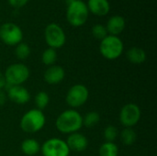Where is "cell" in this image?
<instances>
[{
	"label": "cell",
	"mask_w": 157,
	"mask_h": 156,
	"mask_svg": "<svg viewBox=\"0 0 157 156\" xmlns=\"http://www.w3.org/2000/svg\"><path fill=\"white\" fill-rule=\"evenodd\" d=\"M55 126L63 134L75 133L83 127V117L75 109H66L57 117Z\"/></svg>",
	"instance_id": "cell-1"
},
{
	"label": "cell",
	"mask_w": 157,
	"mask_h": 156,
	"mask_svg": "<svg viewBox=\"0 0 157 156\" xmlns=\"http://www.w3.org/2000/svg\"><path fill=\"white\" fill-rule=\"evenodd\" d=\"M46 123L44 113L37 108H32L27 111L20 120L21 130L29 134L36 133L43 129Z\"/></svg>",
	"instance_id": "cell-2"
},
{
	"label": "cell",
	"mask_w": 157,
	"mask_h": 156,
	"mask_svg": "<svg viewBox=\"0 0 157 156\" xmlns=\"http://www.w3.org/2000/svg\"><path fill=\"white\" fill-rule=\"evenodd\" d=\"M124 45L118 36L108 35L100 41L99 51L107 60H116L123 52Z\"/></svg>",
	"instance_id": "cell-3"
},
{
	"label": "cell",
	"mask_w": 157,
	"mask_h": 156,
	"mask_svg": "<svg viewBox=\"0 0 157 156\" xmlns=\"http://www.w3.org/2000/svg\"><path fill=\"white\" fill-rule=\"evenodd\" d=\"M88 13L87 6L84 1L75 0L67 6L66 19L73 27H80L86 22Z\"/></svg>",
	"instance_id": "cell-4"
},
{
	"label": "cell",
	"mask_w": 157,
	"mask_h": 156,
	"mask_svg": "<svg viewBox=\"0 0 157 156\" xmlns=\"http://www.w3.org/2000/svg\"><path fill=\"white\" fill-rule=\"evenodd\" d=\"M29 67L21 63L9 65L4 73L6 86H22L29 77Z\"/></svg>",
	"instance_id": "cell-5"
},
{
	"label": "cell",
	"mask_w": 157,
	"mask_h": 156,
	"mask_svg": "<svg viewBox=\"0 0 157 156\" xmlns=\"http://www.w3.org/2000/svg\"><path fill=\"white\" fill-rule=\"evenodd\" d=\"M0 40L8 46H17L23 40L22 29L15 23H4L0 26Z\"/></svg>",
	"instance_id": "cell-6"
},
{
	"label": "cell",
	"mask_w": 157,
	"mask_h": 156,
	"mask_svg": "<svg viewBox=\"0 0 157 156\" xmlns=\"http://www.w3.org/2000/svg\"><path fill=\"white\" fill-rule=\"evenodd\" d=\"M44 38L49 48L54 50L63 47L66 41V36L63 29L56 23H51L45 28Z\"/></svg>",
	"instance_id": "cell-7"
},
{
	"label": "cell",
	"mask_w": 157,
	"mask_h": 156,
	"mask_svg": "<svg viewBox=\"0 0 157 156\" xmlns=\"http://www.w3.org/2000/svg\"><path fill=\"white\" fill-rule=\"evenodd\" d=\"M89 97V91L84 85L77 84L70 87L68 90L65 101L67 105L73 108H77L86 104Z\"/></svg>",
	"instance_id": "cell-8"
},
{
	"label": "cell",
	"mask_w": 157,
	"mask_h": 156,
	"mask_svg": "<svg viewBox=\"0 0 157 156\" xmlns=\"http://www.w3.org/2000/svg\"><path fill=\"white\" fill-rule=\"evenodd\" d=\"M43 156H69L70 150L65 141L60 138H51L40 146Z\"/></svg>",
	"instance_id": "cell-9"
},
{
	"label": "cell",
	"mask_w": 157,
	"mask_h": 156,
	"mask_svg": "<svg viewBox=\"0 0 157 156\" xmlns=\"http://www.w3.org/2000/svg\"><path fill=\"white\" fill-rule=\"evenodd\" d=\"M142 116L139 106L134 103H128L122 107L120 112V121L125 128H132L135 126Z\"/></svg>",
	"instance_id": "cell-10"
},
{
	"label": "cell",
	"mask_w": 157,
	"mask_h": 156,
	"mask_svg": "<svg viewBox=\"0 0 157 156\" xmlns=\"http://www.w3.org/2000/svg\"><path fill=\"white\" fill-rule=\"evenodd\" d=\"M7 98L15 104L24 105L30 100V94L29 90L23 86H8L6 92Z\"/></svg>",
	"instance_id": "cell-11"
},
{
	"label": "cell",
	"mask_w": 157,
	"mask_h": 156,
	"mask_svg": "<svg viewBox=\"0 0 157 156\" xmlns=\"http://www.w3.org/2000/svg\"><path fill=\"white\" fill-rule=\"evenodd\" d=\"M65 142H66L67 146L70 151H74V152H77V153L84 152L85 150H86V148L88 146L87 138L84 134L79 133L78 131L69 134V136Z\"/></svg>",
	"instance_id": "cell-12"
},
{
	"label": "cell",
	"mask_w": 157,
	"mask_h": 156,
	"mask_svg": "<svg viewBox=\"0 0 157 156\" xmlns=\"http://www.w3.org/2000/svg\"><path fill=\"white\" fill-rule=\"evenodd\" d=\"M64 77H65L64 69L55 64L49 66L43 74L44 81L49 85H58L64 79Z\"/></svg>",
	"instance_id": "cell-13"
},
{
	"label": "cell",
	"mask_w": 157,
	"mask_h": 156,
	"mask_svg": "<svg viewBox=\"0 0 157 156\" xmlns=\"http://www.w3.org/2000/svg\"><path fill=\"white\" fill-rule=\"evenodd\" d=\"M125 19L123 17L121 16H113L111 17L107 23L106 29L108 33H109V35H113V36H118L119 34H121L124 29H125Z\"/></svg>",
	"instance_id": "cell-14"
},
{
	"label": "cell",
	"mask_w": 157,
	"mask_h": 156,
	"mask_svg": "<svg viewBox=\"0 0 157 156\" xmlns=\"http://www.w3.org/2000/svg\"><path fill=\"white\" fill-rule=\"evenodd\" d=\"M88 11L97 16H105L109 12L110 6L108 0H88Z\"/></svg>",
	"instance_id": "cell-15"
},
{
	"label": "cell",
	"mask_w": 157,
	"mask_h": 156,
	"mask_svg": "<svg viewBox=\"0 0 157 156\" xmlns=\"http://www.w3.org/2000/svg\"><path fill=\"white\" fill-rule=\"evenodd\" d=\"M20 149L25 155L34 156L40 152V144L37 140L29 138L22 142Z\"/></svg>",
	"instance_id": "cell-16"
},
{
	"label": "cell",
	"mask_w": 157,
	"mask_h": 156,
	"mask_svg": "<svg viewBox=\"0 0 157 156\" xmlns=\"http://www.w3.org/2000/svg\"><path fill=\"white\" fill-rule=\"evenodd\" d=\"M127 59L129 62L134 64H141L145 62L146 60V53L145 51L139 47H132L128 50L127 53Z\"/></svg>",
	"instance_id": "cell-17"
},
{
	"label": "cell",
	"mask_w": 157,
	"mask_h": 156,
	"mask_svg": "<svg viewBox=\"0 0 157 156\" xmlns=\"http://www.w3.org/2000/svg\"><path fill=\"white\" fill-rule=\"evenodd\" d=\"M99 156H118L119 155V148L115 143L105 142L101 144L98 149Z\"/></svg>",
	"instance_id": "cell-18"
},
{
	"label": "cell",
	"mask_w": 157,
	"mask_h": 156,
	"mask_svg": "<svg viewBox=\"0 0 157 156\" xmlns=\"http://www.w3.org/2000/svg\"><path fill=\"white\" fill-rule=\"evenodd\" d=\"M34 102H35V105L37 107V109H40V110L42 111L49 105L50 97L46 92L40 91V92H38L36 94V96L34 97Z\"/></svg>",
	"instance_id": "cell-19"
},
{
	"label": "cell",
	"mask_w": 157,
	"mask_h": 156,
	"mask_svg": "<svg viewBox=\"0 0 157 156\" xmlns=\"http://www.w3.org/2000/svg\"><path fill=\"white\" fill-rule=\"evenodd\" d=\"M136 132L132 128H125L121 133V142L125 145H132L136 142Z\"/></svg>",
	"instance_id": "cell-20"
},
{
	"label": "cell",
	"mask_w": 157,
	"mask_h": 156,
	"mask_svg": "<svg viewBox=\"0 0 157 156\" xmlns=\"http://www.w3.org/2000/svg\"><path fill=\"white\" fill-rule=\"evenodd\" d=\"M41 61L42 63L47 66H52L57 61V52L56 50L52 48L46 49L41 55Z\"/></svg>",
	"instance_id": "cell-21"
},
{
	"label": "cell",
	"mask_w": 157,
	"mask_h": 156,
	"mask_svg": "<svg viewBox=\"0 0 157 156\" xmlns=\"http://www.w3.org/2000/svg\"><path fill=\"white\" fill-rule=\"evenodd\" d=\"M100 120V116L97 111H90L83 118V126L86 128H94Z\"/></svg>",
	"instance_id": "cell-22"
},
{
	"label": "cell",
	"mask_w": 157,
	"mask_h": 156,
	"mask_svg": "<svg viewBox=\"0 0 157 156\" xmlns=\"http://www.w3.org/2000/svg\"><path fill=\"white\" fill-rule=\"evenodd\" d=\"M30 51H31L29 46L25 42L18 43L15 49V54L19 60H26L27 58H29V56L30 55Z\"/></svg>",
	"instance_id": "cell-23"
},
{
	"label": "cell",
	"mask_w": 157,
	"mask_h": 156,
	"mask_svg": "<svg viewBox=\"0 0 157 156\" xmlns=\"http://www.w3.org/2000/svg\"><path fill=\"white\" fill-rule=\"evenodd\" d=\"M103 136H104V139L106 140V142L114 143V141L119 136V130L115 126L109 125L107 128H105Z\"/></svg>",
	"instance_id": "cell-24"
},
{
	"label": "cell",
	"mask_w": 157,
	"mask_h": 156,
	"mask_svg": "<svg viewBox=\"0 0 157 156\" xmlns=\"http://www.w3.org/2000/svg\"><path fill=\"white\" fill-rule=\"evenodd\" d=\"M92 35L97 39L102 40L104 38L108 36V31L107 29L104 25L101 24H96L92 28Z\"/></svg>",
	"instance_id": "cell-25"
},
{
	"label": "cell",
	"mask_w": 157,
	"mask_h": 156,
	"mask_svg": "<svg viewBox=\"0 0 157 156\" xmlns=\"http://www.w3.org/2000/svg\"><path fill=\"white\" fill-rule=\"evenodd\" d=\"M7 1L8 4L15 8H20L29 2V0H7Z\"/></svg>",
	"instance_id": "cell-26"
},
{
	"label": "cell",
	"mask_w": 157,
	"mask_h": 156,
	"mask_svg": "<svg viewBox=\"0 0 157 156\" xmlns=\"http://www.w3.org/2000/svg\"><path fill=\"white\" fill-rule=\"evenodd\" d=\"M7 99V96H6V93L2 90H0V106H3L5 105L6 101Z\"/></svg>",
	"instance_id": "cell-27"
},
{
	"label": "cell",
	"mask_w": 157,
	"mask_h": 156,
	"mask_svg": "<svg viewBox=\"0 0 157 156\" xmlns=\"http://www.w3.org/2000/svg\"><path fill=\"white\" fill-rule=\"evenodd\" d=\"M6 86V83L5 75L2 72H0V90L5 88Z\"/></svg>",
	"instance_id": "cell-28"
},
{
	"label": "cell",
	"mask_w": 157,
	"mask_h": 156,
	"mask_svg": "<svg viewBox=\"0 0 157 156\" xmlns=\"http://www.w3.org/2000/svg\"><path fill=\"white\" fill-rule=\"evenodd\" d=\"M74 1H75V0H66V3H67V6H68V5H70L71 3H73Z\"/></svg>",
	"instance_id": "cell-29"
}]
</instances>
